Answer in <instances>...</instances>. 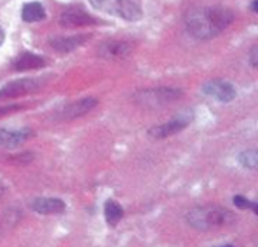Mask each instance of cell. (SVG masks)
Segmentation results:
<instances>
[{"mask_svg": "<svg viewBox=\"0 0 258 247\" xmlns=\"http://www.w3.org/2000/svg\"><path fill=\"white\" fill-rule=\"evenodd\" d=\"M183 91L178 88H153V89H142L138 91L133 95V100L136 104L144 106V107H160L165 104H169L172 101H177L181 98Z\"/></svg>", "mask_w": 258, "mask_h": 247, "instance_id": "3", "label": "cell"}, {"mask_svg": "<svg viewBox=\"0 0 258 247\" xmlns=\"http://www.w3.org/2000/svg\"><path fill=\"white\" fill-rule=\"evenodd\" d=\"M23 106H6V107H0V118L2 116H6L9 113H14V112H18L21 110Z\"/></svg>", "mask_w": 258, "mask_h": 247, "instance_id": "19", "label": "cell"}, {"mask_svg": "<svg viewBox=\"0 0 258 247\" xmlns=\"http://www.w3.org/2000/svg\"><path fill=\"white\" fill-rule=\"evenodd\" d=\"M3 42H5V30L0 27V45H2Z\"/></svg>", "mask_w": 258, "mask_h": 247, "instance_id": "21", "label": "cell"}, {"mask_svg": "<svg viewBox=\"0 0 258 247\" xmlns=\"http://www.w3.org/2000/svg\"><path fill=\"white\" fill-rule=\"evenodd\" d=\"M251 63L252 66H257L258 63V47H252V51H251Z\"/></svg>", "mask_w": 258, "mask_h": 247, "instance_id": "20", "label": "cell"}, {"mask_svg": "<svg viewBox=\"0 0 258 247\" xmlns=\"http://www.w3.org/2000/svg\"><path fill=\"white\" fill-rule=\"evenodd\" d=\"M239 163H240L243 168H248V169H257V166H258L257 151L249 149V151L242 152V154L239 155Z\"/></svg>", "mask_w": 258, "mask_h": 247, "instance_id": "17", "label": "cell"}, {"mask_svg": "<svg viewBox=\"0 0 258 247\" xmlns=\"http://www.w3.org/2000/svg\"><path fill=\"white\" fill-rule=\"evenodd\" d=\"M97 104H98V100L97 98H94V97H85V98H82L79 101H74L70 106H67L65 110L62 112V118L67 119V121L80 118V116L89 113L94 107H97Z\"/></svg>", "mask_w": 258, "mask_h": 247, "instance_id": "10", "label": "cell"}, {"mask_svg": "<svg viewBox=\"0 0 258 247\" xmlns=\"http://www.w3.org/2000/svg\"><path fill=\"white\" fill-rule=\"evenodd\" d=\"M252 11H254V12H258V0H254V2H252Z\"/></svg>", "mask_w": 258, "mask_h": 247, "instance_id": "22", "label": "cell"}, {"mask_svg": "<svg viewBox=\"0 0 258 247\" xmlns=\"http://www.w3.org/2000/svg\"><path fill=\"white\" fill-rule=\"evenodd\" d=\"M225 216H227V213H222L218 210H198L195 213H190L189 222L194 225V228L206 229L209 226L222 225Z\"/></svg>", "mask_w": 258, "mask_h": 247, "instance_id": "8", "label": "cell"}, {"mask_svg": "<svg viewBox=\"0 0 258 247\" xmlns=\"http://www.w3.org/2000/svg\"><path fill=\"white\" fill-rule=\"evenodd\" d=\"M32 133L29 130H18V131H11V130H0V146L5 148H17L23 142H26Z\"/></svg>", "mask_w": 258, "mask_h": 247, "instance_id": "13", "label": "cell"}, {"mask_svg": "<svg viewBox=\"0 0 258 247\" xmlns=\"http://www.w3.org/2000/svg\"><path fill=\"white\" fill-rule=\"evenodd\" d=\"M32 208L39 214H60L65 211V202L57 198H38Z\"/></svg>", "mask_w": 258, "mask_h": 247, "instance_id": "12", "label": "cell"}, {"mask_svg": "<svg viewBox=\"0 0 258 247\" xmlns=\"http://www.w3.org/2000/svg\"><path fill=\"white\" fill-rule=\"evenodd\" d=\"M45 65H47V62L41 56H36V54H32V53H24L18 59H15V62H14L12 66L17 71H29V69L42 68Z\"/></svg>", "mask_w": 258, "mask_h": 247, "instance_id": "14", "label": "cell"}, {"mask_svg": "<svg viewBox=\"0 0 258 247\" xmlns=\"http://www.w3.org/2000/svg\"><path fill=\"white\" fill-rule=\"evenodd\" d=\"M89 3L97 11L119 17L127 21H138L144 15L141 6L133 0H89Z\"/></svg>", "mask_w": 258, "mask_h": 247, "instance_id": "2", "label": "cell"}, {"mask_svg": "<svg viewBox=\"0 0 258 247\" xmlns=\"http://www.w3.org/2000/svg\"><path fill=\"white\" fill-rule=\"evenodd\" d=\"M104 216H106V222L110 228H115L119 220L122 219L124 216V210L122 207L116 202V201H112L109 199L104 205Z\"/></svg>", "mask_w": 258, "mask_h": 247, "instance_id": "16", "label": "cell"}, {"mask_svg": "<svg viewBox=\"0 0 258 247\" xmlns=\"http://www.w3.org/2000/svg\"><path fill=\"white\" fill-rule=\"evenodd\" d=\"M204 94L216 98L221 103H231L236 98V89L230 81L224 80H212L204 85Z\"/></svg>", "mask_w": 258, "mask_h": 247, "instance_id": "7", "label": "cell"}, {"mask_svg": "<svg viewBox=\"0 0 258 247\" xmlns=\"http://www.w3.org/2000/svg\"><path fill=\"white\" fill-rule=\"evenodd\" d=\"M21 18H23L26 23H35V21L44 20V18H45L44 6H42L39 2L26 3V5L23 6V11H21Z\"/></svg>", "mask_w": 258, "mask_h": 247, "instance_id": "15", "label": "cell"}, {"mask_svg": "<svg viewBox=\"0 0 258 247\" xmlns=\"http://www.w3.org/2000/svg\"><path fill=\"white\" fill-rule=\"evenodd\" d=\"M192 121H194V112L186 110V112H181V113L175 115L166 124L156 125V127L150 128L148 134L151 137H154V139H165V137H169L172 134H177V133L183 131L184 128H187L190 125Z\"/></svg>", "mask_w": 258, "mask_h": 247, "instance_id": "4", "label": "cell"}, {"mask_svg": "<svg viewBox=\"0 0 258 247\" xmlns=\"http://www.w3.org/2000/svg\"><path fill=\"white\" fill-rule=\"evenodd\" d=\"M233 202H234V205H236L237 208H240V210H252L255 214L258 213L257 204H255V202L248 201V199H246V198H243V196H234Z\"/></svg>", "mask_w": 258, "mask_h": 247, "instance_id": "18", "label": "cell"}, {"mask_svg": "<svg viewBox=\"0 0 258 247\" xmlns=\"http://www.w3.org/2000/svg\"><path fill=\"white\" fill-rule=\"evenodd\" d=\"M91 38V35H71V36H54L48 41L50 47L59 53H70L76 48H79L80 45H83L88 39Z\"/></svg>", "mask_w": 258, "mask_h": 247, "instance_id": "9", "label": "cell"}, {"mask_svg": "<svg viewBox=\"0 0 258 247\" xmlns=\"http://www.w3.org/2000/svg\"><path fill=\"white\" fill-rule=\"evenodd\" d=\"M132 53V45L125 41H107L100 45L98 54L103 59L112 60V59H121Z\"/></svg>", "mask_w": 258, "mask_h": 247, "instance_id": "11", "label": "cell"}, {"mask_svg": "<svg viewBox=\"0 0 258 247\" xmlns=\"http://www.w3.org/2000/svg\"><path fill=\"white\" fill-rule=\"evenodd\" d=\"M2 193H3V190H2V189H0V196H2Z\"/></svg>", "mask_w": 258, "mask_h": 247, "instance_id": "23", "label": "cell"}, {"mask_svg": "<svg viewBox=\"0 0 258 247\" xmlns=\"http://www.w3.org/2000/svg\"><path fill=\"white\" fill-rule=\"evenodd\" d=\"M59 24L62 27H83V26H95L97 20L82 8H70L60 14Z\"/></svg>", "mask_w": 258, "mask_h": 247, "instance_id": "6", "label": "cell"}, {"mask_svg": "<svg viewBox=\"0 0 258 247\" xmlns=\"http://www.w3.org/2000/svg\"><path fill=\"white\" fill-rule=\"evenodd\" d=\"M234 20V12L222 6L198 8L187 12L186 30L197 39H212L222 33Z\"/></svg>", "mask_w": 258, "mask_h": 247, "instance_id": "1", "label": "cell"}, {"mask_svg": "<svg viewBox=\"0 0 258 247\" xmlns=\"http://www.w3.org/2000/svg\"><path fill=\"white\" fill-rule=\"evenodd\" d=\"M41 88V80L32 78V77H24L18 78L14 81H9L0 89V100H8V98H15L21 95L32 94Z\"/></svg>", "mask_w": 258, "mask_h": 247, "instance_id": "5", "label": "cell"}, {"mask_svg": "<svg viewBox=\"0 0 258 247\" xmlns=\"http://www.w3.org/2000/svg\"><path fill=\"white\" fill-rule=\"evenodd\" d=\"M224 247H234V246H224Z\"/></svg>", "mask_w": 258, "mask_h": 247, "instance_id": "24", "label": "cell"}]
</instances>
